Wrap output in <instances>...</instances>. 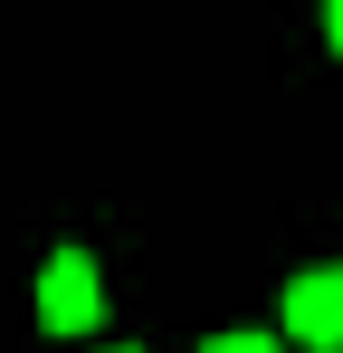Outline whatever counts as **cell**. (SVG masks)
I'll use <instances>...</instances> for the list:
<instances>
[{"mask_svg": "<svg viewBox=\"0 0 343 353\" xmlns=\"http://www.w3.org/2000/svg\"><path fill=\"white\" fill-rule=\"evenodd\" d=\"M29 315L48 334H96L105 325V268L86 248H48L39 258V287H29Z\"/></svg>", "mask_w": 343, "mask_h": 353, "instance_id": "obj_1", "label": "cell"}, {"mask_svg": "<svg viewBox=\"0 0 343 353\" xmlns=\"http://www.w3.org/2000/svg\"><path fill=\"white\" fill-rule=\"evenodd\" d=\"M277 334L295 353H343V268H295V277H286Z\"/></svg>", "mask_w": 343, "mask_h": 353, "instance_id": "obj_2", "label": "cell"}, {"mask_svg": "<svg viewBox=\"0 0 343 353\" xmlns=\"http://www.w3.org/2000/svg\"><path fill=\"white\" fill-rule=\"evenodd\" d=\"M200 353H295L286 334H258V325H229V334H210Z\"/></svg>", "mask_w": 343, "mask_h": 353, "instance_id": "obj_3", "label": "cell"}, {"mask_svg": "<svg viewBox=\"0 0 343 353\" xmlns=\"http://www.w3.org/2000/svg\"><path fill=\"white\" fill-rule=\"evenodd\" d=\"M324 48L343 58V0H324Z\"/></svg>", "mask_w": 343, "mask_h": 353, "instance_id": "obj_4", "label": "cell"}, {"mask_svg": "<svg viewBox=\"0 0 343 353\" xmlns=\"http://www.w3.org/2000/svg\"><path fill=\"white\" fill-rule=\"evenodd\" d=\"M96 353H143V344H96Z\"/></svg>", "mask_w": 343, "mask_h": 353, "instance_id": "obj_5", "label": "cell"}]
</instances>
